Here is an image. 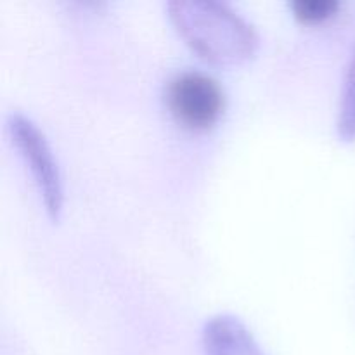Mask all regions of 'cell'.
I'll list each match as a JSON object with an SVG mask.
<instances>
[{
	"label": "cell",
	"instance_id": "8992f818",
	"mask_svg": "<svg viewBox=\"0 0 355 355\" xmlns=\"http://www.w3.org/2000/svg\"><path fill=\"white\" fill-rule=\"evenodd\" d=\"M290 7L300 21L315 23L333 16L338 10L340 3L336 0H293Z\"/></svg>",
	"mask_w": 355,
	"mask_h": 355
},
{
	"label": "cell",
	"instance_id": "7a4b0ae2",
	"mask_svg": "<svg viewBox=\"0 0 355 355\" xmlns=\"http://www.w3.org/2000/svg\"><path fill=\"white\" fill-rule=\"evenodd\" d=\"M7 128L14 146L30 168L47 215L51 220L58 222L64 203V191L59 165L44 132L19 111H12L7 116Z\"/></svg>",
	"mask_w": 355,
	"mask_h": 355
},
{
	"label": "cell",
	"instance_id": "5b68a950",
	"mask_svg": "<svg viewBox=\"0 0 355 355\" xmlns=\"http://www.w3.org/2000/svg\"><path fill=\"white\" fill-rule=\"evenodd\" d=\"M336 130L342 141H355V51L347 66L345 78H343Z\"/></svg>",
	"mask_w": 355,
	"mask_h": 355
},
{
	"label": "cell",
	"instance_id": "3957f363",
	"mask_svg": "<svg viewBox=\"0 0 355 355\" xmlns=\"http://www.w3.org/2000/svg\"><path fill=\"white\" fill-rule=\"evenodd\" d=\"M165 101L177 123L191 130L210 128L225 106L220 83L198 69H187L172 76L166 85Z\"/></svg>",
	"mask_w": 355,
	"mask_h": 355
},
{
	"label": "cell",
	"instance_id": "6da1fadb",
	"mask_svg": "<svg viewBox=\"0 0 355 355\" xmlns=\"http://www.w3.org/2000/svg\"><path fill=\"white\" fill-rule=\"evenodd\" d=\"M168 16L186 44L205 61L220 66L243 64L257 54L260 37L248 19L215 0H173Z\"/></svg>",
	"mask_w": 355,
	"mask_h": 355
},
{
	"label": "cell",
	"instance_id": "277c9868",
	"mask_svg": "<svg viewBox=\"0 0 355 355\" xmlns=\"http://www.w3.org/2000/svg\"><path fill=\"white\" fill-rule=\"evenodd\" d=\"M201 336L207 355H267L250 329L231 314H218L208 319Z\"/></svg>",
	"mask_w": 355,
	"mask_h": 355
}]
</instances>
